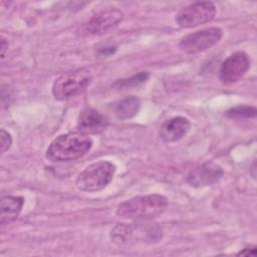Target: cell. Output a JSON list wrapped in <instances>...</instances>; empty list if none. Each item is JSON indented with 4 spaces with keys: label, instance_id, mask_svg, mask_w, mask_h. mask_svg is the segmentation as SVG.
<instances>
[{
    "label": "cell",
    "instance_id": "1",
    "mask_svg": "<svg viewBox=\"0 0 257 257\" xmlns=\"http://www.w3.org/2000/svg\"><path fill=\"white\" fill-rule=\"evenodd\" d=\"M92 147L91 139L81 132L63 134L54 139L46 150L51 162H68L84 156Z\"/></svg>",
    "mask_w": 257,
    "mask_h": 257
},
{
    "label": "cell",
    "instance_id": "2",
    "mask_svg": "<svg viewBox=\"0 0 257 257\" xmlns=\"http://www.w3.org/2000/svg\"><path fill=\"white\" fill-rule=\"evenodd\" d=\"M167 206L168 200L163 195H141L120 203L115 214L127 220H150L163 214Z\"/></svg>",
    "mask_w": 257,
    "mask_h": 257
},
{
    "label": "cell",
    "instance_id": "3",
    "mask_svg": "<svg viewBox=\"0 0 257 257\" xmlns=\"http://www.w3.org/2000/svg\"><path fill=\"white\" fill-rule=\"evenodd\" d=\"M115 166L108 161H98L87 166L76 178V187L84 192L104 189L112 180Z\"/></svg>",
    "mask_w": 257,
    "mask_h": 257
},
{
    "label": "cell",
    "instance_id": "4",
    "mask_svg": "<svg viewBox=\"0 0 257 257\" xmlns=\"http://www.w3.org/2000/svg\"><path fill=\"white\" fill-rule=\"evenodd\" d=\"M91 80V73L85 68L64 72L54 80L52 84V94L59 100L68 99L84 91Z\"/></svg>",
    "mask_w": 257,
    "mask_h": 257
},
{
    "label": "cell",
    "instance_id": "5",
    "mask_svg": "<svg viewBox=\"0 0 257 257\" xmlns=\"http://www.w3.org/2000/svg\"><path fill=\"white\" fill-rule=\"evenodd\" d=\"M216 14L211 1H199L182 8L176 15V22L182 28H192L210 22Z\"/></svg>",
    "mask_w": 257,
    "mask_h": 257
},
{
    "label": "cell",
    "instance_id": "6",
    "mask_svg": "<svg viewBox=\"0 0 257 257\" xmlns=\"http://www.w3.org/2000/svg\"><path fill=\"white\" fill-rule=\"evenodd\" d=\"M223 31L219 27H209L184 36L179 42V48L190 54L203 52L220 41Z\"/></svg>",
    "mask_w": 257,
    "mask_h": 257
},
{
    "label": "cell",
    "instance_id": "7",
    "mask_svg": "<svg viewBox=\"0 0 257 257\" xmlns=\"http://www.w3.org/2000/svg\"><path fill=\"white\" fill-rule=\"evenodd\" d=\"M250 68V58L244 51L230 54L222 63L219 77L225 84H232L241 79Z\"/></svg>",
    "mask_w": 257,
    "mask_h": 257
},
{
    "label": "cell",
    "instance_id": "8",
    "mask_svg": "<svg viewBox=\"0 0 257 257\" xmlns=\"http://www.w3.org/2000/svg\"><path fill=\"white\" fill-rule=\"evenodd\" d=\"M223 175L221 166L214 162H206L192 169L186 177V182L193 188H202L217 183Z\"/></svg>",
    "mask_w": 257,
    "mask_h": 257
},
{
    "label": "cell",
    "instance_id": "9",
    "mask_svg": "<svg viewBox=\"0 0 257 257\" xmlns=\"http://www.w3.org/2000/svg\"><path fill=\"white\" fill-rule=\"evenodd\" d=\"M123 18L117 8H107L96 12L86 23V31L90 34H102L117 25Z\"/></svg>",
    "mask_w": 257,
    "mask_h": 257
},
{
    "label": "cell",
    "instance_id": "10",
    "mask_svg": "<svg viewBox=\"0 0 257 257\" xmlns=\"http://www.w3.org/2000/svg\"><path fill=\"white\" fill-rule=\"evenodd\" d=\"M107 126L106 117L99 111L87 108L80 112L77 120V131L85 135H97Z\"/></svg>",
    "mask_w": 257,
    "mask_h": 257
},
{
    "label": "cell",
    "instance_id": "11",
    "mask_svg": "<svg viewBox=\"0 0 257 257\" xmlns=\"http://www.w3.org/2000/svg\"><path fill=\"white\" fill-rule=\"evenodd\" d=\"M191 127L190 120L184 116H174L163 122L160 137L165 143H174L184 138Z\"/></svg>",
    "mask_w": 257,
    "mask_h": 257
},
{
    "label": "cell",
    "instance_id": "12",
    "mask_svg": "<svg viewBox=\"0 0 257 257\" xmlns=\"http://www.w3.org/2000/svg\"><path fill=\"white\" fill-rule=\"evenodd\" d=\"M24 204V198L21 196H4L0 202V223L9 224L15 221Z\"/></svg>",
    "mask_w": 257,
    "mask_h": 257
},
{
    "label": "cell",
    "instance_id": "13",
    "mask_svg": "<svg viewBox=\"0 0 257 257\" xmlns=\"http://www.w3.org/2000/svg\"><path fill=\"white\" fill-rule=\"evenodd\" d=\"M141 107V100L135 95L125 96L112 104V110L119 119H127L135 116Z\"/></svg>",
    "mask_w": 257,
    "mask_h": 257
},
{
    "label": "cell",
    "instance_id": "14",
    "mask_svg": "<svg viewBox=\"0 0 257 257\" xmlns=\"http://www.w3.org/2000/svg\"><path fill=\"white\" fill-rule=\"evenodd\" d=\"M134 233L133 226L128 224H117L110 231V239L117 245H123L131 241Z\"/></svg>",
    "mask_w": 257,
    "mask_h": 257
},
{
    "label": "cell",
    "instance_id": "15",
    "mask_svg": "<svg viewBox=\"0 0 257 257\" xmlns=\"http://www.w3.org/2000/svg\"><path fill=\"white\" fill-rule=\"evenodd\" d=\"M225 115L230 118H251L256 115V108L249 105H238L228 109Z\"/></svg>",
    "mask_w": 257,
    "mask_h": 257
},
{
    "label": "cell",
    "instance_id": "16",
    "mask_svg": "<svg viewBox=\"0 0 257 257\" xmlns=\"http://www.w3.org/2000/svg\"><path fill=\"white\" fill-rule=\"evenodd\" d=\"M150 74L147 71H141L138 74L133 75L130 78H125V79H120L118 80L115 85L118 87H131V86H136L139 85L143 82H145L148 78H149Z\"/></svg>",
    "mask_w": 257,
    "mask_h": 257
},
{
    "label": "cell",
    "instance_id": "17",
    "mask_svg": "<svg viewBox=\"0 0 257 257\" xmlns=\"http://www.w3.org/2000/svg\"><path fill=\"white\" fill-rule=\"evenodd\" d=\"M12 138L11 135L5 131L4 128L1 130V153H5L11 147Z\"/></svg>",
    "mask_w": 257,
    "mask_h": 257
},
{
    "label": "cell",
    "instance_id": "18",
    "mask_svg": "<svg viewBox=\"0 0 257 257\" xmlns=\"http://www.w3.org/2000/svg\"><path fill=\"white\" fill-rule=\"evenodd\" d=\"M238 256L242 255V256H255L256 255V246H247L245 248H243L242 250H240L237 253Z\"/></svg>",
    "mask_w": 257,
    "mask_h": 257
},
{
    "label": "cell",
    "instance_id": "19",
    "mask_svg": "<svg viewBox=\"0 0 257 257\" xmlns=\"http://www.w3.org/2000/svg\"><path fill=\"white\" fill-rule=\"evenodd\" d=\"M7 48H8V41L4 37H2V40H1V57L2 58H4L5 51Z\"/></svg>",
    "mask_w": 257,
    "mask_h": 257
}]
</instances>
